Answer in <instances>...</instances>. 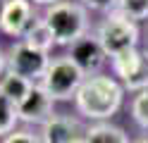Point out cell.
Here are the masks:
<instances>
[{"instance_id": "15", "label": "cell", "mask_w": 148, "mask_h": 143, "mask_svg": "<svg viewBox=\"0 0 148 143\" xmlns=\"http://www.w3.org/2000/svg\"><path fill=\"white\" fill-rule=\"evenodd\" d=\"M117 14H122L132 22H148V0H117Z\"/></svg>"}, {"instance_id": "17", "label": "cell", "mask_w": 148, "mask_h": 143, "mask_svg": "<svg viewBox=\"0 0 148 143\" xmlns=\"http://www.w3.org/2000/svg\"><path fill=\"white\" fill-rule=\"evenodd\" d=\"M129 112H132V119L136 122V127L148 131V88L141 91V93H134Z\"/></svg>"}, {"instance_id": "6", "label": "cell", "mask_w": 148, "mask_h": 143, "mask_svg": "<svg viewBox=\"0 0 148 143\" xmlns=\"http://www.w3.org/2000/svg\"><path fill=\"white\" fill-rule=\"evenodd\" d=\"M36 22L31 0H0V31L22 41L29 26Z\"/></svg>"}, {"instance_id": "20", "label": "cell", "mask_w": 148, "mask_h": 143, "mask_svg": "<svg viewBox=\"0 0 148 143\" xmlns=\"http://www.w3.org/2000/svg\"><path fill=\"white\" fill-rule=\"evenodd\" d=\"M5 72H7V53L3 50V45H0V79H3Z\"/></svg>"}, {"instance_id": "5", "label": "cell", "mask_w": 148, "mask_h": 143, "mask_svg": "<svg viewBox=\"0 0 148 143\" xmlns=\"http://www.w3.org/2000/svg\"><path fill=\"white\" fill-rule=\"evenodd\" d=\"M7 72H12L31 83H41L43 74L48 72L53 57L48 53H41L36 48L26 45L24 41H14L7 48Z\"/></svg>"}, {"instance_id": "7", "label": "cell", "mask_w": 148, "mask_h": 143, "mask_svg": "<svg viewBox=\"0 0 148 143\" xmlns=\"http://www.w3.org/2000/svg\"><path fill=\"white\" fill-rule=\"evenodd\" d=\"M17 112H19V122L29 127H43L55 114V100L43 91L41 83H34L29 95L17 105Z\"/></svg>"}, {"instance_id": "23", "label": "cell", "mask_w": 148, "mask_h": 143, "mask_svg": "<svg viewBox=\"0 0 148 143\" xmlns=\"http://www.w3.org/2000/svg\"><path fill=\"white\" fill-rule=\"evenodd\" d=\"M132 143H148V136H141V138H134Z\"/></svg>"}, {"instance_id": "12", "label": "cell", "mask_w": 148, "mask_h": 143, "mask_svg": "<svg viewBox=\"0 0 148 143\" xmlns=\"http://www.w3.org/2000/svg\"><path fill=\"white\" fill-rule=\"evenodd\" d=\"M138 60H141V48H134V50H127V53L115 55L112 60H110V69H112V76L124 86V83L134 76L136 67H138Z\"/></svg>"}, {"instance_id": "22", "label": "cell", "mask_w": 148, "mask_h": 143, "mask_svg": "<svg viewBox=\"0 0 148 143\" xmlns=\"http://www.w3.org/2000/svg\"><path fill=\"white\" fill-rule=\"evenodd\" d=\"M143 48L148 50V22H146V31H143Z\"/></svg>"}, {"instance_id": "4", "label": "cell", "mask_w": 148, "mask_h": 143, "mask_svg": "<svg viewBox=\"0 0 148 143\" xmlns=\"http://www.w3.org/2000/svg\"><path fill=\"white\" fill-rule=\"evenodd\" d=\"M84 79H86V74L72 62L69 55H58L50 60V67L43 74L41 86L55 103H69L77 98Z\"/></svg>"}, {"instance_id": "11", "label": "cell", "mask_w": 148, "mask_h": 143, "mask_svg": "<svg viewBox=\"0 0 148 143\" xmlns=\"http://www.w3.org/2000/svg\"><path fill=\"white\" fill-rule=\"evenodd\" d=\"M22 41H24L26 45L36 48V50H41V53H48V55H50L53 48L58 45V43H55L53 31H50V26L45 24V19H43V17H36V22L29 26V31L24 34Z\"/></svg>"}, {"instance_id": "24", "label": "cell", "mask_w": 148, "mask_h": 143, "mask_svg": "<svg viewBox=\"0 0 148 143\" xmlns=\"http://www.w3.org/2000/svg\"><path fill=\"white\" fill-rule=\"evenodd\" d=\"M74 143H86V141H84V138H79V141H74Z\"/></svg>"}, {"instance_id": "10", "label": "cell", "mask_w": 148, "mask_h": 143, "mask_svg": "<svg viewBox=\"0 0 148 143\" xmlns=\"http://www.w3.org/2000/svg\"><path fill=\"white\" fill-rule=\"evenodd\" d=\"M84 141L86 143H132L129 133L112 122H98V124L86 127Z\"/></svg>"}, {"instance_id": "14", "label": "cell", "mask_w": 148, "mask_h": 143, "mask_svg": "<svg viewBox=\"0 0 148 143\" xmlns=\"http://www.w3.org/2000/svg\"><path fill=\"white\" fill-rule=\"evenodd\" d=\"M19 124V112H17V105L12 100H7L3 93H0V138L10 136Z\"/></svg>"}, {"instance_id": "9", "label": "cell", "mask_w": 148, "mask_h": 143, "mask_svg": "<svg viewBox=\"0 0 148 143\" xmlns=\"http://www.w3.org/2000/svg\"><path fill=\"white\" fill-rule=\"evenodd\" d=\"M86 129L81 127V122L67 112H55L53 117L41 127L38 136L43 143H74L84 138Z\"/></svg>"}, {"instance_id": "16", "label": "cell", "mask_w": 148, "mask_h": 143, "mask_svg": "<svg viewBox=\"0 0 148 143\" xmlns=\"http://www.w3.org/2000/svg\"><path fill=\"white\" fill-rule=\"evenodd\" d=\"M148 88V50L146 48H141V60H138V67H136V72L134 76L124 83V91L129 93H141Z\"/></svg>"}, {"instance_id": "8", "label": "cell", "mask_w": 148, "mask_h": 143, "mask_svg": "<svg viewBox=\"0 0 148 143\" xmlns=\"http://www.w3.org/2000/svg\"><path fill=\"white\" fill-rule=\"evenodd\" d=\"M67 55L72 57V62L77 64L86 76L100 74V67H103L105 60H108V55H105L103 48H100V43H98V38L93 36V31L86 34L84 38H79L77 43H72Z\"/></svg>"}, {"instance_id": "19", "label": "cell", "mask_w": 148, "mask_h": 143, "mask_svg": "<svg viewBox=\"0 0 148 143\" xmlns=\"http://www.w3.org/2000/svg\"><path fill=\"white\" fill-rule=\"evenodd\" d=\"M79 3L84 5L88 12H103V17L115 12V7H117V0H79Z\"/></svg>"}, {"instance_id": "13", "label": "cell", "mask_w": 148, "mask_h": 143, "mask_svg": "<svg viewBox=\"0 0 148 143\" xmlns=\"http://www.w3.org/2000/svg\"><path fill=\"white\" fill-rule=\"evenodd\" d=\"M31 86H34L31 81H26V79H22V76H17L12 72H5L3 79H0V93H3L7 100H12L14 105H19L26 95H29Z\"/></svg>"}, {"instance_id": "1", "label": "cell", "mask_w": 148, "mask_h": 143, "mask_svg": "<svg viewBox=\"0 0 148 143\" xmlns=\"http://www.w3.org/2000/svg\"><path fill=\"white\" fill-rule=\"evenodd\" d=\"M124 103V86L110 74L86 76L74 98V107L91 124L110 122Z\"/></svg>"}, {"instance_id": "2", "label": "cell", "mask_w": 148, "mask_h": 143, "mask_svg": "<svg viewBox=\"0 0 148 143\" xmlns=\"http://www.w3.org/2000/svg\"><path fill=\"white\" fill-rule=\"evenodd\" d=\"M43 19L50 26V31L55 36V43L64 45V48H69L79 38L91 34L88 10L79 0H60V3L45 7Z\"/></svg>"}, {"instance_id": "3", "label": "cell", "mask_w": 148, "mask_h": 143, "mask_svg": "<svg viewBox=\"0 0 148 143\" xmlns=\"http://www.w3.org/2000/svg\"><path fill=\"white\" fill-rule=\"evenodd\" d=\"M93 36L98 38L100 48L105 50V55L112 60L115 55L127 53L138 48V41H141V29H138L136 22L127 19L117 12L105 14L93 29Z\"/></svg>"}, {"instance_id": "18", "label": "cell", "mask_w": 148, "mask_h": 143, "mask_svg": "<svg viewBox=\"0 0 148 143\" xmlns=\"http://www.w3.org/2000/svg\"><path fill=\"white\" fill-rule=\"evenodd\" d=\"M0 143H43L34 129H14L10 136H5Z\"/></svg>"}, {"instance_id": "21", "label": "cell", "mask_w": 148, "mask_h": 143, "mask_svg": "<svg viewBox=\"0 0 148 143\" xmlns=\"http://www.w3.org/2000/svg\"><path fill=\"white\" fill-rule=\"evenodd\" d=\"M34 5H41V7H50V5H55V3H60V0H31Z\"/></svg>"}]
</instances>
